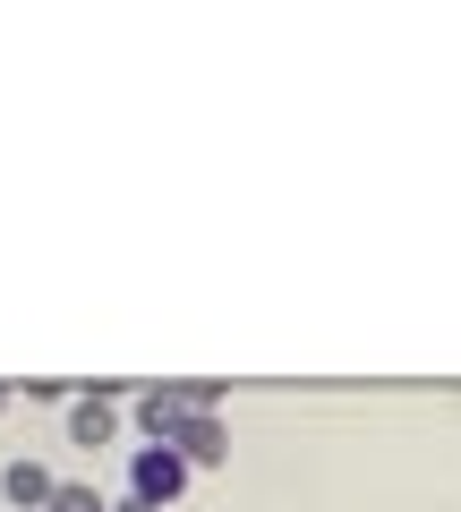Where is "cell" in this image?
<instances>
[{
	"label": "cell",
	"mask_w": 461,
	"mask_h": 512,
	"mask_svg": "<svg viewBox=\"0 0 461 512\" xmlns=\"http://www.w3.org/2000/svg\"><path fill=\"white\" fill-rule=\"evenodd\" d=\"M188 410H214V384H146V393H137V427H146L154 444H171V427H180Z\"/></svg>",
	"instance_id": "cell-1"
},
{
	"label": "cell",
	"mask_w": 461,
	"mask_h": 512,
	"mask_svg": "<svg viewBox=\"0 0 461 512\" xmlns=\"http://www.w3.org/2000/svg\"><path fill=\"white\" fill-rule=\"evenodd\" d=\"M180 487H188V453H180V444H137V461H129V495L171 504Z\"/></svg>",
	"instance_id": "cell-2"
},
{
	"label": "cell",
	"mask_w": 461,
	"mask_h": 512,
	"mask_svg": "<svg viewBox=\"0 0 461 512\" xmlns=\"http://www.w3.org/2000/svg\"><path fill=\"white\" fill-rule=\"evenodd\" d=\"M171 444L188 453V470H214V461H231V427H222L214 410H188V419L171 427Z\"/></svg>",
	"instance_id": "cell-3"
},
{
	"label": "cell",
	"mask_w": 461,
	"mask_h": 512,
	"mask_svg": "<svg viewBox=\"0 0 461 512\" xmlns=\"http://www.w3.org/2000/svg\"><path fill=\"white\" fill-rule=\"evenodd\" d=\"M0 495H9V504H18V512H52L60 478L43 470V461H9V470H0Z\"/></svg>",
	"instance_id": "cell-4"
},
{
	"label": "cell",
	"mask_w": 461,
	"mask_h": 512,
	"mask_svg": "<svg viewBox=\"0 0 461 512\" xmlns=\"http://www.w3.org/2000/svg\"><path fill=\"white\" fill-rule=\"evenodd\" d=\"M111 427H120V419H111V384H94L86 402H69V444L94 453V444H111Z\"/></svg>",
	"instance_id": "cell-5"
},
{
	"label": "cell",
	"mask_w": 461,
	"mask_h": 512,
	"mask_svg": "<svg viewBox=\"0 0 461 512\" xmlns=\"http://www.w3.org/2000/svg\"><path fill=\"white\" fill-rule=\"evenodd\" d=\"M52 512H111V504H103V495H94V487H69V478H60V495H52Z\"/></svg>",
	"instance_id": "cell-6"
},
{
	"label": "cell",
	"mask_w": 461,
	"mask_h": 512,
	"mask_svg": "<svg viewBox=\"0 0 461 512\" xmlns=\"http://www.w3.org/2000/svg\"><path fill=\"white\" fill-rule=\"evenodd\" d=\"M111 512H163V504H146V495H129V504H111Z\"/></svg>",
	"instance_id": "cell-7"
},
{
	"label": "cell",
	"mask_w": 461,
	"mask_h": 512,
	"mask_svg": "<svg viewBox=\"0 0 461 512\" xmlns=\"http://www.w3.org/2000/svg\"><path fill=\"white\" fill-rule=\"evenodd\" d=\"M0 410H9V393H0Z\"/></svg>",
	"instance_id": "cell-8"
}]
</instances>
